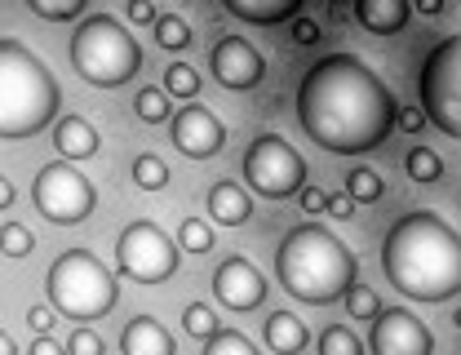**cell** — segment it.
<instances>
[{"label": "cell", "mask_w": 461, "mask_h": 355, "mask_svg": "<svg viewBox=\"0 0 461 355\" xmlns=\"http://www.w3.org/2000/svg\"><path fill=\"white\" fill-rule=\"evenodd\" d=\"M395 112L400 98L355 54H324L306 67L297 85L302 133L333 156H364L382 147L386 133L395 129Z\"/></svg>", "instance_id": "6da1fadb"}, {"label": "cell", "mask_w": 461, "mask_h": 355, "mask_svg": "<svg viewBox=\"0 0 461 355\" xmlns=\"http://www.w3.org/2000/svg\"><path fill=\"white\" fill-rule=\"evenodd\" d=\"M382 271L403 297L417 302H448L461 289V240L457 232L430 214L412 209L386 232Z\"/></svg>", "instance_id": "7a4b0ae2"}, {"label": "cell", "mask_w": 461, "mask_h": 355, "mask_svg": "<svg viewBox=\"0 0 461 355\" xmlns=\"http://www.w3.org/2000/svg\"><path fill=\"white\" fill-rule=\"evenodd\" d=\"M276 276L297 302L329 306V302H342L346 289L355 285L359 262L329 227L302 223L276 249Z\"/></svg>", "instance_id": "3957f363"}, {"label": "cell", "mask_w": 461, "mask_h": 355, "mask_svg": "<svg viewBox=\"0 0 461 355\" xmlns=\"http://www.w3.org/2000/svg\"><path fill=\"white\" fill-rule=\"evenodd\" d=\"M62 107L54 71L23 41L0 36V138H32L50 129Z\"/></svg>", "instance_id": "277c9868"}, {"label": "cell", "mask_w": 461, "mask_h": 355, "mask_svg": "<svg viewBox=\"0 0 461 355\" xmlns=\"http://www.w3.org/2000/svg\"><path fill=\"white\" fill-rule=\"evenodd\" d=\"M71 67L80 71L85 85L120 89L133 80V71H142V45L112 14H89L71 36Z\"/></svg>", "instance_id": "5b68a950"}, {"label": "cell", "mask_w": 461, "mask_h": 355, "mask_svg": "<svg viewBox=\"0 0 461 355\" xmlns=\"http://www.w3.org/2000/svg\"><path fill=\"white\" fill-rule=\"evenodd\" d=\"M45 294H50L54 315L98 320L120 302V285L89 249H67V253H58L50 276H45Z\"/></svg>", "instance_id": "8992f818"}, {"label": "cell", "mask_w": 461, "mask_h": 355, "mask_svg": "<svg viewBox=\"0 0 461 355\" xmlns=\"http://www.w3.org/2000/svg\"><path fill=\"white\" fill-rule=\"evenodd\" d=\"M421 116L444 138H461V41L444 36L421 62Z\"/></svg>", "instance_id": "52a82bcc"}, {"label": "cell", "mask_w": 461, "mask_h": 355, "mask_svg": "<svg viewBox=\"0 0 461 355\" xmlns=\"http://www.w3.org/2000/svg\"><path fill=\"white\" fill-rule=\"evenodd\" d=\"M244 178L267 200H288L306 187V160L280 133H258L244 151Z\"/></svg>", "instance_id": "ba28073f"}, {"label": "cell", "mask_w": 461, "mask_h": 355, "mask_svg": "<svg viewBox=\"0 0 461 355\" xmlns=\"http://www.w3.org/2000/svg\"><path fill=\"white\" fill-rule=\"evenodd\" d=\"M32 200H36V209L54 227H76V223H85L94 214L98 191H94V182L80 174L76 165L50 160V165H41V174L32 182Z\"/></svg>", "instance_id": "9c48e42d"}, {"label": "cell", "mask_w": 461, "mask_h": 355, "mask_svg": "<svg viewBox=\"0 0 461 355\" xmlns=\"http://www.w3.org/2000/svg\"><path fill=\"white\" fill-rule=\"evenodd\" d=\"M177 244H173L156 223H129L120 240H115V267L124 280H138V285H165L173 271H177Z\"/></svg>", "instance_id": "30bf717a"}, {"label": "cell", "mask_w": 461, "mask_h": 355, "mask_svg": "<svg viewBox=\"0 0 461 355\" xmlns=\"http://www.w3.org/2000/svg\"><path fill=\"white\" fill-rule=\"evenodd\" d=\"M373 355H430L435 351V333L403 306L377 311L373 315V333H368Z\"/></svg>", "instance_id": "8fae6325"}, {"label": "cell", "mask_w": 461, "mask_h": 355, "mask_svg": "<svg viewBox=\"0 0 461 355\" xmlns=\"http://www.w3.org/2000/svg\"><path fill=\"white\" fill-rule=\"evenodd\" d=\"M169 138L182 156L209 160V156H222V147H227V124L213 116L209 107L191 103V107H177V116H169Z\"/></svg>", "instance_id": "7c38bea8"}, {"label": "cell", "mask_w": 461, "mask_h": 355, "mask_svg": "<svg viewBox=\"0 0 461 355\" xmlns=\"http://www.w3.org/2000/svg\"><path fill=\"white\" fill-rule=\"evenodd\" d=\"M209 67H213V80L227 85V89H253V85H262V76H267L262 54H258L244 36H222V41L209 50Z\"/></svg>", "instance_id": "4fadbf2b"}, {"label": "cell", "mask_w": 461, "mask_h": 355, "mask_svg": "<svg viewBox=\"0 0 461 355\" xmlns=\"http://www.w3.org/2000/svg\"><path fill=\"white\" fill-rule=\"evenodd\" d=\"M213 294L227 311H253L267 302V280L262 271L249 262V258H227L218 271H213Z\"/></svg>", "instance_id": "5bb4252c"}, {"label": "cell", "mask_w": 461, "mask_h": 355, "mask_svg": "<svg viewBox=\"0 0 461 355\" xmlns=\"http://www.w3.org/2000/svg\"><path fill=\"white\" fill-rule=\"evenodd\" d=\"M120 351L124 355H173L169 329L156 315H133L120 333Z\"/></svg>", "instance_id": "9a60e30c"}, {"label": "cell", "mask_w": 461, "mask_h": 355, "mask_svg": "<svg viewBox=\"0 0 461 355\" xmlns=\"http://www.w3.org/2000/svg\"><path fill=\"white\" fill-rule=\"evenodd\" d=\"M54 147H58V160H89L98 156V129L89 124L85 116H62L54 120Z\"/></svg>", "instance_id": "2e32d148"}, {"label": "cell", "mask_w": 461, "mask_h": 355, "mask_svg": "<svg viewBox=\"0 0 461 355\" xmlns=\"http://www.w3.org/2000/svg\"><path fill=\"white\" fill-rule=\"evenodd\" d=\"M230 18L258 23V27H276V23H293L306 14V0H227L222 5Z\"/></svg>", "instance_id": "e0dca14e"}, {"label": "cell", "mask_w": 461, "mask_h": 355, "mask_svg": "<svg viewBox=\"0 0 461 355\" xmlns=\"http://www.w3.org/2000/svg\"><path fill=\"white\" fill-rule=\"evenodd\" d=\"M209 214H213V223H222V227H240V223H249L253 200H249V191H244L240 182H213V187H209Z\"/></svg>", "instance_id": "ac0fdd59"}, {"label": "cell", "mask_w": 461, "mask_h": 355, "mask_svg": "<svg viewBox=\"0 0 461 355\" xmlns=\"http://www.w3.org/2000/svg\"><path fill=\"white\" fill-rule=\"evenodd\" d=\"M267 347L276 355H302L311 347V329L293 311H271L267 315Z\"/></svg>", "instance_id": "d6986e66"}, {"label": "cell", "mask_w": 461, "mask_h": 355, "mask_svg": "<svg viewBox=\"0 0 461 355\" xmlns=\"http://www.w3.org/2000/svg\"><path fill=\"white\" fill-rule=\"evenodd\" d=\"M350 14H355V23H364L368 32L391 36V32H400L403 23H408V0H359Z\"/></svg>", "instance_id": "ffe728a7"}, {"label": "cell", "mask_w": 461, "mask_h": 355, "mask_svg": "<svg viewBox=\"0 0 461 355\" xmlns=\"http://www.w3.org/2000/svg\"><path fill=\"white\" fill-rule=\"evenodd\" d=\"M346 196H350V205H377L386 196V182L377 178V169L359 165V169L346 174Z\"/></svg>", "instance_id": "44dd1931"}, {"label": "cell", "mask_w": 461, "mask_h": 355, "mask_svg": "<svg viewBox=\"0 0 461 355\" xmlns=\"http://www.w3.org/2000/svg\"><path fill=\"white\" fill-rule=\"evenodd\" d=\"M165 98H186V103H195V94H200V71L191 67V62H169L165 67V89H160Z\"/></svg>", "instance_id": "7402d4cb"}, {"label": "cell", "mask_w": 461, "mask_h": 355, "mask_svg": "<svg viewBox=\"0 0 461 355\" xmlns=\"http://www.w3.org/2000/svg\"><path fill=\"white\" fill-rule=\"evenodd\" d=\"M403 169H408V178L412 182H439L444 178V160H439V151H430V147H412L408 151V160H403Z\"/></svg>", "instance_id": "603a6c76"}, {"label": "cell", "mask_w": 461, "mask_h": 355, "mask_svg": "<svg viewBox=\"0 0 461 355\" xmlns=\"http://www.w3.org/2000/svg\"><path fill=\"white\" fill-rule=\"evenodd\" d=\"M182 329H186L191 338L209 342V338L218 333V315H213V306H209V302H186V311H182Z\"/></svg>", "instance_id": "cb8c5ba5"}, {"label": "cell", "mask_w": 461, "mask_h": 355, "mask_svg": "<svg viewBox=\"0 0 461 355\" xmlns=\"http://www.w3.org/2000/svg\"><path fill=\"white\" fill-rule=\"evenodd\" d=\"M129 174H133V182H138L142 191H160V187L169 182V165H165L160 156H151V151H142V156L133 160V169H129Z\"/></svg>", "instance_id": "d4e9b609"}, {"label": "cell", "mask_w": 461, "mask_h": 355, "mask_svg": "<svg viewBox=\"0 0 461 355\" xmlns=\"http://www.w3.org/2000/svg\"><path fill=\"white\" fill-rule=\"evenodd\" d=\"M177 249H186V253H209V249H213V227H209L204 218H182Z\"/></svg>", "instance_id": "484cf974"}, {"label": "cell", "mask_w": 461, "mask_h": 355, "mask_svg": "<svg viewBox=\"0 0 461 355\" xmlns=\"http://www.w3.org/2000/svg\"><path fill=\"white\" fill-rule=\"evenodd\" d=\"M320 355H364V342L346 324H329L320 333Z\"/></svg>", "instance_id": "4316f807"}, {"label": "cell", "mask_w": 461, "mask_h": 355, "mask_svg": "<svg viewBox=\"0 0 461 355\" xmlns=\"http://www.w3.org/2000/svg\"><path fill=\"white\" fill-rule=\"evenodd\" d=\"M156 41H160V50H186V45H191V27H186V18L160 14V18H156Z\"/></svg>", "instance_id": "83f0119b"}, {"label": "cell", "mask_w": 461, "mask_h": 355, "mask_svg": "<svg viewBox=\"0 0 461 355\" xmlns=\"http://www.w3.org/2000/svg\"><path fill=\"white\" fill-rule=\"evenodd\" d=\"M32 249H36V240H32V232H27L23 223H0V253H5V258L18 262V258H27Z\"/></svg>", "instance_id": "f1b7e54d"}, {"label": "cell", "mask_w": 461, "mask_h": 355, "mask_svg": "<svg viewBox=\"0 0 461 355\" xmlns=\"http://www.w3.org/2000/svg\"><path fill=\"white\" fill-rule=\"evenodd\" d=\"M133 112H138V120H147V124H165L169 120V98L160 89H138Z\"/></svg>", "instance_id": "f546056e"}, {"label": "cell", "mask_w": 461, "mask_h": 355, "mask_svg": "<svg viewBox=\"0 0 461 355\" xmlns=\"http://www.w3.org/2000/svg\"><path fill=\"white\" fill-rule=\"evenodd\" d=\"M204 355H258V347H253L244 333H235V329H218V333L204 342Z\"/></svg>", "instance_id": "4dcf8cb0"}, {"label": "cell", "mask_w": 461, "mask_h": 355, "mask_svg": "<svg viewBox=\"0 0 461 355\" xmlns=\"http://www.w3.org/2000/svg\"><path fill=\"white\" fill-rule=\"evenodd\" d=\"M342 302H346V311H350V320H373V315L382 311V302H377V294H373L368 285H359V280H355V285L346 289Z\"/></svg>", "instance_id": "1f68e13d"}, {"label": "cell", "mask_w": 461, "mask_h": 355, "mask_svg": "<svg viewBox=\"0 0 461 355\" xmlns=\"http://www.w3.org/2000/svg\"><path fill=\"white\" fill-rule=\"evenodd\" d=\"M32 14L50 18V23H71L85 14V0H32Z\"/></svg>", "instance_id": "d6a6232c"}, {"label": "cell", "mask_w": 461, "mask_h": 355, "mask_svg": "<svg viewBox=\"0 0 461 355\" xmlns=\"http://www.w3.org/2000/svg\"><path fill=\"white\" fill-rule=\"evenodd\" d=\"M62 351L67 355H103V338H98L94 329L80 324V329H71V338L62 342Z\"/></svg>", "instance_id": "836d02e7"}, {"label": "cell", "mask_w": 461, "mask_h": 355, "mask_svg": "<svg viewBox=\"0 0 461 355\" xmlns=\"http://www.w3.org/2000/svg\"><path fill=\"white\" fill-rule=\"evenodd\" d=\"M27 324H32V333H36V338H50V329H54V311H50V302L27 306Z\"/></svg>", "instance_id": "e575fe53"}, {"label": "cell", "mask_w": 461, "mask_h": 355, "mask_svg": "<svg viewBox=\"0 0 461 355\" xmlns=\"http://www.w3.org/2000/svg\"><path fill=\"white\" fill-rule=\"evenodd\" d=\"M156 18H160V9H156L151 0H129V23H138V27H156Z\"/></svg>", "instance_id": "d590c367"}, {"label": "cell", "mask_w": 461, "mask_h": 355, "mask_svg": "<svg viewBox=\"0 0 461 355\" xmlns=\"http://www.w3.org/2000/svg\"><path fill=\"white\" fill-rule=\"evenodd\" d=\"M293 41H297V45H315V41H320V23L306 18V14L293 18Z\"/></svg>", "instance_id": "8d00e7d4"}, {"label": "cell", "mask_w": 461, "mask_h": 355, "mask_svg": "<svg viewBox=\"0 0 461 355\" xmlns=\"http://www.w3.org/2000/svg\"><path fill=\"white\" fill-rule=\"evenodd\" d=\"M324 214H333V218H355V205H350V196L338 191V196H329L324 200Z\"/></svg>", "instance_id": "74e56055"}, {"label": "cell", "mask_w": 461, "mask_h": 355, "mask_svg": "<svg viewBox=\"0 0 461 355\" xmlns=\"http://www.w3.org/2000/svg\"><path fill=\"white\" fill-rule=\"evenodd\" d=\"M297 196H302V209H306V214H324V200H329V196H324L320 187H302Z\"/></svg>", "instance_id": "f35d334b"}, {"label": "cell", "mask_w": 461, "mask_h": 355, "mask_svg": "<svg viewBox=\"0 0 461 355\" xmlns=\"http://www.w3.org/2000/svg\"><path fill=\"white\" fill-rule=\"evenodd\" d=\"M395 124H400L403 133H417V129L426 124V116H421L417 107H400V112H395Z\"/></svg>", "instance_id": "ab89813d"}, {"label": "cell", "mask_w": 461, "mask_h": 355, "mask_svg": "<svg viewBox=\"0 0 461 355\" xmlns=\"http://www.w3.org/2000/svg\"><path fill=\"white\" fill-rule=\"evenodd\" d=\"M27 355H67V351H62V342H54V338H36L27 347Z\"/></svg>", "instance_id": "60d3db41"}, {"label": "cell", "mask_w": 461, "mask_h": 355, "mask_svg": "<svg viewBox=\"0 0 461 355\" xmlns=\"http://www.w3.org/2000/svg\"><path fill=\"white\" fill-rule=\"evenodd\" d=\"M417 14L435 18V14H444V0H417Z\"/></svg>", "instance_id": "b9f144b4"}, {"label": "cell", "mask_w": 461, "mask_h": 355, "mask_svg": "<svg viewBox=\"0 0 461 355\" xmlns=\"http://www.w3.org/2000/svg\"><path fill=\"white\" fill-rule=\"evenodd\" d=\"M9 205H14V182L0 174V209H9Z\"/></svg>", "instance_id": "7bdbcfd3"}, {"label": "cell", "mask_w": 461, "mask_h": 355, "mask_svg": "<svg viewBox=\"0 0 461 355\" xmlns=\"http://www.w3.org/2000/svg\"><path fill=\"white\" fill-rule=\"evenodd\" d=\"M0 355H18V342H14L5 329H0Z\"/></svg>", "instance_id": "ee69618b"}, {"label": "cell", "mask_w": 461, "mask_h": 355, "mask_svg": "<svg viewBox=\"0 0 461 355\" xmlns=\"http://www.w3.org/2000/svg\"><path fill=\"white\" fill-rule=\"evenodd\" d=\"M329 18H338V23H346V18H350V5H333V9H329Z\"/></svg>", "instance_id": "f6af8a7d"}]
</instances>
